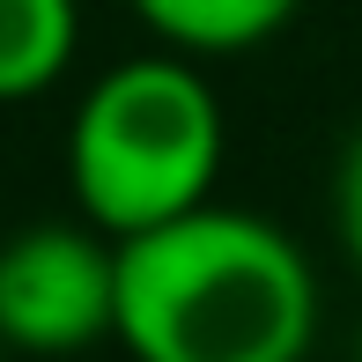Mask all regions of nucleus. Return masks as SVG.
I'll return each instance as SVG.
<instances>
[{"instance_id":"obj_1","label":"nucleus","mask_w":362,"mask_h":362,"mask_svg":"<svg viewBox=\"0 0 362 362\" xmlns=\"http://www.w3.org/2000/svg\"><path fill=\"white\" fill-rule=\"evenodd\" d=\"M310 340L318 274L281 222L207 200L119 244V348L134 362H303Z\"/></svg>"},{"instance_id":"obj_2","label":"nucleus","mask_w":362,"mask_h":362,"mask_svg":"<svg viewBox=\"0 0 362 362\" xmlns=\"http://www.w3.org/2000/svg\"><path fill=\"white\" fill-rule=\"evenodd\" d=\"M222 156H229V119L200 59L134 52L96 74L67 119L74 215L119 244L148 237L215 200Z\"/></svg>"},{"instance_id":"obj_3","label":"nucleus","mask_w":362,"mask_h":362,"mask_svg":"<svg viewBox=\"0 0 362 362\" xmlns=\"http://www.w3.org/2000/svg\"><path fill=\"white\" fill-rule=\"evenodd\" d=\"M0 340L30 362L119 340V237L96 222H30L0 237Z\"/></svg>"},{"instance_id":"obj_4","label":"nucleus","mask_w":362,"mask_h":362,"mask_svg":"<svg viewBox=\"0 0 362 362\" xmlns=\"http://www.w3.org/2000/svg\"><path fill=\"white\" fill-rule=\"evenodd\" d=\"M141 15V30L163 45V52L185 59H237L274 45L296 23L303 0H126Z\"/></svg>"},{"instance_id":"obj_5","label":"nucleus","mask_w":362,"mask_h":362,"mask_svg":"<svg viewBox=\"0 0 362 362\" xmlns=\"http://www.w3.org/2000/svg\"><path fill=\"white\" fill-rule=\"evenodd\" d=\"M81 52V0H0V104L45 96Z\"/></svg>"},{"instance_id":"obj_6","label":"nucleus","mask_w":362,"mask_h":362,"mask_svg":"<svg viewBox=\"0 0 362 362\" xmlns=\"http://www.w3.org/2000/svg\"><path fill=\"white\" fill-rule=\"evenodd\" d=\"M333 237H340V252H348L355 274H362V126L348 134V148H340V163H333Z\"/></svg>"},{"instance_id":"obj_7","label":"nucleus","mask_w":362,"mask_h":362,"mask_svg":"<svg viewBox=\"0 0 362 362\" xmlns=\"http://www.w3.org/2000/svg\"><path fill=\"white\" fill-rule=\"evenodd\" d=\"M0 362H15V355H8V340H0Z\"/></svg>"},{"instance_id":"obj_8","label":"nucleus","mask_w":362,"mask_h":362,"mask_svg":"<svg viewBox=\"0 0 362 362\" xmlns=\"http://www.w3.org/2000/svg\"><path fill=\"white\" fill-rule=\"evenodd\" d=\"M355 362H362V333H355Z\"/></svg>"}]
</instances>
